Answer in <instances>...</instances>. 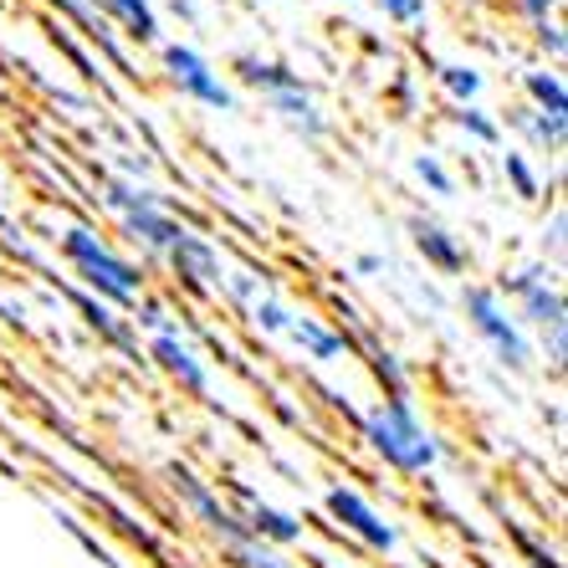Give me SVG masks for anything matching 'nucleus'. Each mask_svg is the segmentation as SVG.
Segmentation results:
<instances>
[{
    "mask_svg": "<svg viewBox=\"0 0 568 568\" xmlns=\"http://www.w3.org/2000/svg\"><path fill=\"white\" fill-rule=\"evenodd\" d=\"M513 129L528 139L538 154H564L568 144V119H558V113H538V108H517L513 113Z\"/></svg>",
    "mask_w": 568,
    "mask_h": 568,
    "instance_id": "nucleus-20",
    "label": "nucleus"
},
{
    "mask_svg": "<svg viewBox=\"0 0 568 568\" xmlns=\"http://www.w3.org/2000/svg\"><path fill=\"white\" fill-rule=\"evenodd\" d=\"M231 558H236V568H297L282 548H266V542H256V538H246V542H236L231 548Z\"/></svg>",
    "mask_w": 568,
    "mask_h": 568,
    "instance_id": "nucleus-27",
    "label": "nucleus"
},
{
    "mask_svg": "<svg viewBox=\"0 0 568 568\" xmlns=\"http://www.w3.org/2000/svg\"><path fill=\"white\" fill-rule=\"evenodd\" d=\"M164 262H170V272L180 277V287L200 292V297H215V292H221L225 266H231L221 246H215L205 231H195V225H190L185 236H180V246H174Z\"/></svg>",
    "mask_w": 568,
    "mask_h": 568,
    "instance_id": "nucleus-11",
    "label": "nucleus"
},
{
    "mask_svg": "<svg viewBox=\"0 0 568 568\" xmlns=\"http://www.w3.org/2000/svg\"><path fill=\"white\" fill-rule=\"evenodd\" d=\"M410 246L420 252L425 266H436L440 277H462L471 266V252L462 246V236L450 225H440L436 215H410Z\"/></svg>",
    "mask_w": 568,
    "mask_h": 568,
    "instance_id": "nucleus-14",
    "label": "nucleus"
},
{
    "mask_svg": "<svg viewBox=\"0 0 568 568\" xmlns=\"http://www.w3.org/2000/svg\"><path fill=\"white\" fill-rule=\"evenodd\" d=\"M462 317L466 328L476 333V344L487 348L503 369L513 374H528L532 369V333L517 323V313L507 307V297L497 287H487V282H462Z\"/></svg>",
    "mask_w": 568,
    "mask_h": 568,
    "instance_id": "nucleus-5",
    "label": "nucleus"
},
{
    "mask_svg": "<svg viewBox=\"0 0 568 568\" xmlns=\"http://www.w3.org/2000/svg\"><path fill=\"white\" fill-rule=\"evenodd\" d=\"M436 88L450 98V108H471L487 98V72L476 62H462V57H450V62H436Z\"/></svg>",
    "mask_w": 568,
    "mask_h": 568,
    "instance_id": "nucleus-17",
    "label": "nucleus"
},
{
    "mask_svg": "<svg viewBox=\"0 0 568 568\" xmlns=\"http://www.w3.org/2000/svg\"><path fill=\"white\" fill-rule=\"evenodd\" d=\"M57 6H62V11H67V16H72V21H78V27H82V37L93 41L98 52H103V57H108V62L119 67V72H133L129 52H123L119 41H113V31H108V21H103V16H98V11H93V6H88V0H57Z\"/></svg>",
    "mask_w": 568,
    "mask_h": 568,
    "instance_id": "nucleus-21",
    "label": "nucleus"
},
{
    "mask_svg": "<svg viewBox=\"0 0 568 568\" xmlns=\"http://www.w3.org/2000/svg\"><path fill=\"white\" fill-rule=\"evenodd\" d=\"M282 338H287L297 354L307 358V364H323V369H333V364H344V358H354V338H348L344 328H333V323H323L317 313H297L292 307L287 328H282Z\"/></svg>",
    "mask_w": 568,
    "mask_h": 568,
    "instance_id": "nucleus-12",
    "label": "nucleus"
},
{
    "mask_svg": "<svg viewBox=\"0 0 568 568\" xmlns=\"http://www.w3.org/2000/svg\"><path fill=\"white\" fill-rule=\"evenodd\" d=\"M523 98H528V108H538V113H558V119H568L564 67H528V72H523Z\"/></svg>",
    "mask_w": 568,
    "mask_h": 568,
    "instance_id": "nucleus-18",
    "label": "nucleus"
},
{
    "mask_svg": "<svg viewBox=\"0 0 568 568\" xmlns=\"http://www.w3.org/2000/svg\"><path fill=\"white\" fill-rule=\"evenodd\" d=\"M410 170H415V180H420V185L430 190L436 200H456V174L446 170V159H440V154L420 149V154L410 159Z\"/></svg>",
    "mask_w": 568,
    "mask_h": 568,
    "instance_id": "nucleus-25",
    "label": "nucleus"
},
{
    "mask_svg": "<svg viewBox=\"0 0 568 568\" xmlns=\"http://www.w3.org/2000/svg\"><path fill=\"white\" fill-rule=\"evenodd\" d=\"M358 436H364V446L399 476H430V471H440V462H446V446H440V436L420 420L415 395L374 399L369 410H358Z\"/></svg>",
    "mask_w": 568,
    "mask_h": 568,
    "instance_id": "nucleus-2",
    "label": "nucleus"
},
{
    "mask_svg": "<svg viewBox=\"0 0 568 568\" xmlns=\"http://www.w3.org/2000/svg\"><path fill=\"white\" fill-rule=\"evenodd\" d=\"M395 103L405 108V113L415 108V78H410V72H399V78H395Z\"/></svg>",
    "mask_w": 568,
    "mask_h": 568,
    "instance_id": "nucleus-34",
    "label": "nucleus"
},
{
    "mask_svg": "<svg viewBox=\"0 0 568 568\" xmlns=\"http://www.w3.org/2000/svg\"><path fill=\"white\" fill-rule=\"evenodd\" d=\"M389 272V262H384L379 252H358L354 256V277H384Z\"/></svg>",
    "mask_w": 568,
    "mask_h": 568,
    "instance_id": "nucleus-33",
    "label": "nucleus"
},
{
    "mask_svg": "<svg viewBox=\"0 0 568 568\" xmlns=\"http://www.w3.org/2000/svg\"><path fill=\"white\" fill-rule=\"evenodd\" d=\"M503 297H513V313L528 333H554L568 328V297H564V272L548 262H523L503 277Z\"/></svg>",
    "mask_w": 568,
    "mask_h": 568,
    "instance_id": "nucleus-6",
    "label": "nucleus"
},
{
    "mask_svg": "<svg viewBox=\"0 0 568 568\" xmlns=\"http://www.w3.org/2000/svg\"><path fill=\"white\" fill-rule=\"evenodd\" d=\"M564 246H568V211L564 205H554V215L542 221V236H538V262H548V266H558L564 272Z\"/></svg>",
    "mask_w": 568,
    "mask_h": 568,
    "instance_id": "nucleus-26",
    "label": "nucleus"
},
{
    "mask_svg": "<svg viewBox=\"0 0 568 568\" xmlns=\"http://www.w3.org/2000/svg\"><path fill=\"white\" fill-rule=\"evenodd\" d=\"M513 6H517L523 16H528L532 27H538V21H554V11L564 6V0H513Z\"/></svg>",
    "mask_w": 568,
    "mask_h": 568,
    "instance_id": "nucleus-32",
    "label": "nucleus"
},
{
    "mask_svg": "<svg viewBox=\"0 0 568 568\" xmlns=\"http://www.w3.org/2000/svg\"><path fill=\"white\" fill-rule=\"evenodd\" d=\"M236 497H241V523H246V532L256 542H266V548H297V542H307V523L297 513L266 503V497L246 491L241 481H236Z\"/></svg>",
    "mask_w": 568,
    "mask_h": 568,
    "instance_id": "nucleus-13",
    "label": "nucleus"
},
{
    "mask_svg": "<svg viewBox=\"0 0 568 568\" xmlns=\"http://www.w3.org/2000/svg\"><path fill=\"white\" fill-rule=\"evenodd\" d=\"M231 72H236L241 88H252L266 103V113L287 133H297L303 144H323V139H328L333 123H328V113H323V103H317V93L303 82V72H292L287 62L262 57V52H241L236 62H231Z\"/></svg>",
    "mask_w": 568,
    "mask_h": 568,
    "instance_id": "nucleus-3",
    "label": "nucleus"
},
{
    "mask_svg": "<svg viewBox=\"0 0 568 568\" xmlns=\"http://www.w3.org/2000/svg\"><path fill=\"white\" fill-rule=\"evenodd\" d=\"M246 317H252V323H256V328H262V333H272V338H282V328H287L292 307L282 303L277 292H266L262 303H252V307H246Z\"/></svg>",
    "mask_w": 568,
    "mask_h": 568,
    "instance_id": "nucleus-28",
    "label": "nucleus"
},
{
    "mask_svg": "<svg viewBox=\"0 0 568 568\" xmlns=\"http://www.w3.org/2000/svg\"><path fill=\"white\" fill-rule=\"evenodd\" d=\"M358 344L369 348V369H374V379L384 384V399H395V395H415V374L405 369V358H399L395 348H384L369 328H358L354 348H358Z\"/></svg>",
    "mask_w": 568,
    "mask_h": 568,
    "instance_id": "nucleus-16",
    "label": "nucleus"
},
{
    "mask_svg": "<svg viewBox=\"0 0 568 568\" xmlns=\"http://www.w3.org/2000/svg\"><path fill=\"white\" fill-rule=\"evenodd\" d=\"M532 47L548 57V67H564L568 41H564V27H558V21H538V27H532Z\"/></svg>",
    "mask_w": 568,
    "mask_h": 568,
    "instance_id": "nucleus-30",
    "label": "nucleus"
},
{
    "mask_svg": "<svg viewBox=\"0 0 568 568\" xmlns=\"http://www.w3.org/2000/svg\"><path fill=\"white\" fill-rule=\"evenodd\" d=\"M98 205L119 221V231L133 241V246H144V252L159 256V262H164V256L180 246V236L190 231V225L170 211V200L159 195L154 185L129 180V174H108L103 185H98Z\"/></svg>",
    "mask_w": 568,
    "mask_h": 568,
    "instance_id": "nucleus-4",
    "label": "nucleus"
},
{
    "mask_svg": "<svg viewBox=\"0 0 568 568\" xmlns=\"http://www.w3.org/2000/svg\"><path fill=\"white\" fill-rule=\"evenodd\" d=\"M57 252H62V262L72 266V277L93 292L98 303L119 307V313H133V307L149 297L144 266H133L98 225L67 221L62 231H57Z\"/></svg>",
    "mask_w": 568,
    "mask_h": 568,
    "instance_id": "nucleus-1",
    "label": "nucleus"
},
{
    "mask_svg": "<svg viewBox=\"0 0 568 568\" xmlns=\"http://www.w3.org/2000/svg\"><path fill=\"white\" fill-rule=\"evenodd\" d=\"M149 364H154L180 395H190V399H211L215 395L211 358L195 348V338L185 333V323H180L174 333H154V338H149Z\"/></svg>",
    "mask_w": 568,
    "mask_h": 568,
    "instance_id": "nucleus-9",
    "label": "nucleus"
},
{
    "mask_svg": "<svg viewBox=\"0 0 568 568\" xmlns=\"http://www.w3.org/2000/svg\"><path fill=\"white\" fill-rule=\"evenodd\" d=\"M78 307L88 313V328H93L103 344H113V348H123L129 358H139V333H133V323L119 313V307L98 303V297H78Z\"/></svg>",
    "mask_w": 568,
    "mask_h": 568,
    "instance_id": "nucleus-19",
    "label": "nucleus"
},
{
    "mask_svg": "<svg viewBox=\"0 0 568 568\" xmlns=\"http://www.w3.org/2000/svg\"><path fill=\"white\" fill-rule=\"evenodd\" d=\"M159 67L164 82L185 103L205 108V113H236V88L225 82V72H215V62L190 41H159Z\"/></svg>",
    "mask_w": 568,
    "mask_h": 568,
    "instance_id": "nucleus-7",
    "label": "nucleus"
},
{
    "mask_svg": "<svg viewBox=\"0 0 568 568\" xmlns=\"http://www.w3.org/2000/svg\"><path fill=\"white\" fill-rule=\"evenodd\" d=\"M170 11L185 16V21H200V6H195V0H170Z\"/></svg>",
    "mask_w": 568,
    "mask_h": 568,
    "instance_id": "nucleus-35",
    "label": "nucleus"
},
{
    "mask_svg": "<svg viewBox=\"0 0 568 568\" xmlns=\"http://www.w3.org/2000/svg\"><path fill=\"white\" fill-rule=\"evenodd\" d=\"M503 180H507V190H513L523 205H532V200L542 195V174L532 170V159L523 154V149H507L503 154Z\"/></svg>",
    "mask_w": 568,
    "mask_h": 568,
    "instance_id": "nucleus-24",
    "label": "nucleus"
},
{
    "mask_svg": "<svg viewBox=\"0 0 568 568\" xmlns=\"http://www.w3.org/2000/svg\"><path fill=\"white\" fill-rule=\"evenodd\" d=\"M379 6L384 21H395V27H425L430 21V0H374Z\"/></svg>",
    "mask_w": 568,
    "mask_h": 568,
    "instance_id": "nucleus-29",
    "label": "nucleus"
},
{
    "mask_svg": "<svg viewBox=\"0 0 568 568\" xmlns=\"http://www.w3.org/2000/svg\"><path fill=\"white\" fill-rule=\"evenodd\" d=\"M170 487H174V497H180V507H185V513L195 517L200 528L211 532V538H221L225 554H231L236 542L252 538V532H246V523H241L236 507L225 503V497L211 487V481H200L195 471H185V466H174V471H170Z\"/></svg>",
    "mask_w": 568,
    "mask_h": 568,
    "instance_id": "nucleus-10",
    "label": "nucleus"
},
{
    "mask_svg": "<svg viewBox=\"0 0 568 568\" xmlns=\"http://www.w3.org/2000/svg\"><path fill=\"white\" fill-rule=\"evenodd\" d=\"M333 6H354V0H333Z\"/></svg>",
    "mask_w": 568,
    "mask_h": 568,
    "instance_id": "nucleus-36",
    "label": "nucleus"
},
{
    "mask_svg": "<svg viewBox=\"0 0 568 568\" xmlns=\"http://www.w3.org/2000/svg\"><path fill=\"white\" fill-rule=\"evenodd\" d=\"M538 344H542V358H548V364H554V369H564V364H568V328L538 333Z\"/></svg>",
    "mask_w": 568,
    "mask_h": 568,
    "instance_id": "nucleus-31",
    "label": "nucleus"
},
{
    "mask_svg": "<svg viewBox=\"0 0 568 568\" xmlns=\"http://www.w3.org/2000/svg\"><path fill=\"white\" fill-rule=\"evenodd\" d=\"M88 6H98V11L129 41H139V47H159V41H164V21H159L154 0H88Z\"/></svg>",
    "mask_w": 568,
    "mask_h": 568,
    "instance_id": "nucleus-15",
    "label": "nucleus"
},
{
    "mask_svg": "<svg viewBox=\"0 0 568 568\" xmlns=\"http://www.w3.org/2000/svg\"><path fill=\"white\" fill-rule=\"evenodd\" d=\"M323 513L333 517V528L348 532V538L364 542V548L379 558H395L399 542H405L395 528V517H384L379 507H374L358 487H348V481H333V487L323 491Z\"/></svg>",
    "mask_w": 568,
    "mask_h": 568,
    "instance_id": "nucleus-8",
    "label": "nucleus"
},
{
    "mask_svg": "<svg viewBox=\"0 0 568 568\" xmlns=\"http://www.w3.org/2000/svg\"><path fill=\"white\" fill-rule=\"evenodd\" d=\"M266 292H277L272 282H266V272H256V266H225L221 292H215V297H225L231 307H241V313H246L252 303H262Z\"/></svg>",
    "mask_w": 568,
    "mask_h": 568,
    "instance_id": "nucleus-23",
    "label": "nucleus"
},
{
    "mask_svg": "<svg viewBox=\"0 0 568 568\" xmlns=\"http://www.w3.org/2000/svg\"><path fill=\"white\" fill-rule=\"evenodd\" d=\"M450 129L462 133L466 144H476V149H503V119H497V113H487L481 103L450 108Z\"/></svg>",
    "mask_w": 568,
    "mask_h": 568,
    "instance_id": "nucleus-22",
    "label": "nucleus"
}]
</instances>
